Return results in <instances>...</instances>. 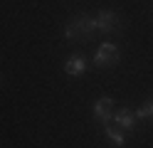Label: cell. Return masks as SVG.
Segmentation results:
<instances>
[{"label":"cell","instance_id":"5b68a950","mask_svg":"<svg viewBox=\"0 0 153 148\" xmlns=\"http://www.w3.org/2000/svg\"><path fill=\"white\" fill-rule=\"evenodd\" d=\"M114 121H116L123 131H131V128L136 126L138 118H136V111H131V109H121V111L114 114Z\"/></svg>","mask_w":153,"mask_h":148},{"label":"cell","instance_id":"277c9868","mask_svg":"<svg viewBox=\"0 0 153 148\" xmlns=\"http://www.w3.org/2000/svg\"><path fill=\"white\" fill-rule=\"evenodd\" d=\"M114 114H116V104H114L111 99H99V101L94 104V116H97L99 121H109V118H114Z\"/></svg>","mask_w":153,"mask_h":148},{"label":"cell","instance_id":"52a82bcc","mask_svg":"<svg viewBox=\"0 0 153 148\" xmlns=\"http://www.w3.org/2000/svg\"><path fill=\"white\" fill-rule=\"evenodd\" d=\"M84 59L79 57V54H74V57H69L67 59V64H64V72L69 74V77H79V74H84Z\"/></svg>","mask_w":153,"mask_h":148},{"label":"cell","instance_id":"7a4b0ae2","mask_svg":"<svg viewBox=\"0 0 153 148\" xmlns=\"http://www.w3.org/2000/svg\"><path fill=\"white\" fill-rule=\"evenodd\" d=\"M119 47L116 45H111V42H104L99 49H97V54H94V62H97V67H114V64H119Z\"/></svg>","mask_w":153,"mask_h":148},{"label":"cell","instance_id":"6da1fadb","mask_svg":"<svg viewBox=\"0 0 153 148\" xmlns=\"http://www.w3.org/2000/svg\"><path fill=\"white\" fill-rule=\"evenodd\" d=\"M94 30H97V22H94V17L82 15V17L72 20V22L64 27V37L69 39V42H89L91 35H94Z\"/></svg>","mask_w":153,"mask_h":148},{"label":"cell","instance_id":"8992f818","mask_svg":"<svg viewBox=\"0 0 153 148\" xmlns=\"http://www.w3.org/2000/svg\"><path fill=\"white\" fill-rule=\"evenodd\" d=\"M104 126H106V136L111 138L116 146H123V128L114 121V118H109V121H104Z\"/></svg>","mask_w":153,"mask_h":148},{"label":"cell","instance_id":"3957f363","mask_svg":"<svg viewBox=\"0 0 153 148\" xmlns=\"http://www.w3.org/2000/svg\"><path fill=\"white\" fill-rule=\"evenodd\" d=\"M94 22H97L99 32L109 35V32H116V30L121 27V17H119V13H114V10H101V13H97Z\"/></svg>","mask_w":153,"mask_h":148},{"label":"cell","instance_id":"ba28073f","mask_svg":"<svg viewBox=\"0 0 153 148\" xmlns=\"http://www.w3.org/2000/svg\"><path fill=\"white\" fill-rule=\"evenodd\" d=\"M136 118H153V99H151V101H146V104L136 111Z\"/></svg>","mask_w":153,"mask_h":148}]
</instances>
